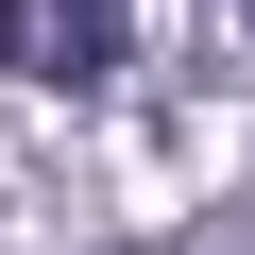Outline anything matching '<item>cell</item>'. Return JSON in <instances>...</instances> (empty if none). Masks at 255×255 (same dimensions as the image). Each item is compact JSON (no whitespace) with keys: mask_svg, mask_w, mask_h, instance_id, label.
<instances>
[{"mask_svg":"<svg viewBox=\"0 0 255 255\" xmlns=\"http://www.w3.org/2000/svg\"><path fill=\"white\" fill-rule=\"evenodd\" d=\"M221 17H255V0H221Z\"/></svg>","mask_w":255,"mask_h":255,"instance_id":"obj_2","label":"cell"},{"mask_svg":"<svg viewBox=\"0 0 255 255\" xmlns=\"http://www.w3.org/2000/svg\"><path fill=\"white\" fill-rule=\"evenodd\" d=\"M119 51H136V0H0V68L51 85V102H85Z\"/></svg>","mask_w":255,"mask_h":255,"instance_id":"obj_1","label":"cell"}]
</instances>
